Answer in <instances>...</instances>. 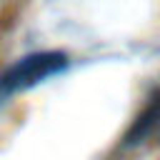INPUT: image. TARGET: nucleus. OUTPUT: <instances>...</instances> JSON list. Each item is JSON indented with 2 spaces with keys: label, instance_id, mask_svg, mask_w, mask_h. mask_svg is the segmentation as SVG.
Masks as SVG:
<instances>
[{
  "label": "nucleus",
  "instance_id": "nucleus-1",
  "mask_svg": "<svg viewBox=\"0 0 160 160\" xmlns=\"http://www.w3.org/2000/svg\"><path fill=\"white\" fill-rule=\"evenodd\" d=\"M65 68H68V58L58 50L25 55L0 75V90L2 92H20V90L35 88L42 80L62 72Z\"/></svg>",
  "mask_w": 160,
  "mask_h": 160
},
{
  "label": "nucleus",
  "instance_id": "nucleus-2",
  "mask_svg": "<svg viewBox=\"0 0 160 160\" xmlns=\"http://www.w3.org/2000/svg\"><path fill=\"white\" fill-rule=\"evenodd\" d=\"M158 130H160V88L152 92V98L148 100L142 112L135 118L132 128L125 135V145H138V142L148 140L150 135H155Z\"/></svg>",
  "mask_w": 160,
  "mask_h": 160
}]
</instances>
